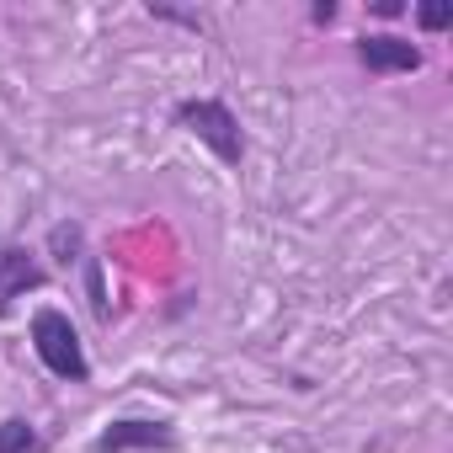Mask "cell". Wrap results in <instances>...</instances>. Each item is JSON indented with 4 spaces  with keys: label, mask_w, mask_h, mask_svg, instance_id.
I'll list each match as a JSON object with an SVG mask.
<instances>
[{
    "label": "cell",
    "mask_w": 453,
    "mask_h": 453,
    "mask_svg": "<svg viewBox=\"0 0 453 453\" xmlns=\"http://www.w3.org/2000/svg\"><path fill=\"white\" fill-rule=\"evenodd\" d=\"M176 442V432H171V421H112L96 442H91V453H128V448H171Z\"/></svg>",
    "instance_id": "obj_4"
},
{
    "label": "cell",
    "mask_w": 453,
    "mask_h": 453,
    "mask_svg": "<svg viewBox=\"0 0 453 453\" xmlns=\"http://www.w3.org/2000/svg\"><path fill=\"white\" fill-rule=\"evenodd\" d=\"M91 310L107 315V294H102V267H96V262H91Z\"/></svg>",
    "instance_id": "obj_9"
},
{
    "label": "cell",
    "mask_w": 453,
    "mask_h": 453,
    "mask_svg": "<svg viewBox=\"0 0 453 453\" xmlns=\"http://www.w3.org/2000/svg\"><path fill=\"white\" fill-rule=\"evenodd\" d=\"M38 448H43V442H38L33 421H22V416L0 421V453H38Z\"/></svg>",
    "instance_id": "obj_6"
},
{
    "label": "cell",
    "mask_w": 453,
    "mask_h": 453,
    "mask_svg": "<svg viewBox=\"0 0 453 453\" xmlns=\"http://www.w3.org/2000/svg\"><path fill=\"white\" fill-rule=\"evenodd\" d=\"M33 352H38V363H43L54 379H70V384L91 379L86 347H81V336H75V326H70L65 310H38V315H33Z\"/></svg>",
    "instance_id": "obj_1"
},
{
    "label": "cell",
    "mask_w": 453,
    "mask_h": 453,
    "mask_svg": "<svg viewBox=\"0 0 453 453\" xmlns=\"http://www.w3.org/2000/svg\"><path fill=\"white\" fill-rule=\"evenodd\" d=\"M176 123L187 128V134H197L224 165H241V155H246V139H241V118L224 107L219 96H192V102H181L176 107Z\"/></svg>",
    "instance_id": "obj_2"
},
{
    "label": "cell",
    "mask_w": 453,
    "mask_h": 453,
    "mask_svg": "<svg viewBox=\"0 0 453 453\" xmlns=\"http://www.w3.org/2000/svg\"><path fill=\"white\" fill-rule=\"evenodd\" d=\"M357 59H363L373 75H411V70H421V49L405 43V38H395V33H368V38H357Z\"/></svg>",
    "instance_id": "obj_3"
},
{
    "label": "cell",
    "mask_w": 453,
    "mask_h": 453,
    "mask_svg": "<svg viewBox=\"0 0 453 453\" xmlns=\"http://www.w3.org/2000/svg\"><path fill=\"white\" fill-rule=\"evenodd\" d=\"M416 22H421L426 33L453 27V0H426V6H416Z\"/></svg>",
    "instance_id": "obj_8"
},
{
    "label": "cell",
    "mask_w": 453,
    "mask_h": 453,
    "mask_svg": "<svg viewBox=\"0 0 453 453\" xmlns=\"http://www.w3.org/2000/svg\"><path fill=\"white\" fill-rule=\"evenodd\" d=\"M49 246L59 251V262H65V267H70V262H81V246H86L81 224H54V230H49Z\"/></svg>",
    "instance_id": "obj_7"
},
{
    "label": "cell",
    "mask_w": 453,
    "mask_h": 453,
    "mask_svg": "<svg viewBox=\"0 0 453 453\" xmlns=\"http://www.w3.org/2000/svg\"><path fill=\"white\" fill-rule=\"evenodd\" d=\"M33 288H43V267L33 251L12 246V251H0V315H12L17 299H27Z\"/></svg>",
    "instance_id": "obj_5"
}]
</instances>
